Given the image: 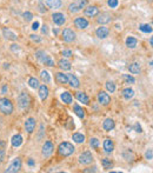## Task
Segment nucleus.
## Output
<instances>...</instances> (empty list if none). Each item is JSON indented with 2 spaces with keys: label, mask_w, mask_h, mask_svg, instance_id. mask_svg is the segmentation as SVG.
I'll list each match as a JSON object with an SVG mask.
<instances>
[{
  "label": "nucleus",
  "mask_w": 153,
  "mask_h": 173,
  "mask_svg": "<svg viewBox=\"0 0 153 173\" xmlns=\"http://www.w3.org/2000/svg\"><path fill=\"white\" fill-rule=\"evenodd\" d=\"M46 4H47L48 7L57 10V9H59L61 6V0H47Z\"/></svg>",
  "instance_id": "obj_28"
},
{
  "label": "nucleus",
  "mask_w": 153,
  "mask_h": 173,
  "mask_svg": "<svg viewBox=\"0 0 153 173\" xmlns=\"http://www.w3.org/2000/svg\"><path fill=\"white\" fill-rule=\"evenodd\" d=\"M86 5H87V0H78V1H74V3L69 4L68 11H69V13H76L81 9H85Z\"/></svg>",
  "instance_id": "obj_5"
},
{
  "label": "nucleus",
  "mask_w": 153,
  "mask_h": 173,
  "mask_svg": "<svg viewBox=\"0 0 153 173\" xmlns=\"http://www.w3.org/2000/svg\"><path fill=\"white\" fill-rule=\"evenodd\" d=\"M98 101H99V104H101V105H104V106H107V105L111 103V97L108 96V93L101 91V92H99V94H98Z\"/></svg>",
  "instance_id": "obj_12"
},
{
  "label": "nucleus",
  "mask_w": 153,
  "mask_h": 173,
  "mask_svg": "<svg viewBox=\"0 0 153 173\" xmlns=\"http://www.w3.org/2000/svg\"><path fill=\"white\" fill-rule=\"evenodd\" d=\"M98 14H99V9L97 6H87L85 9V16L86 17L93 18V17H96Z\"/></svg>",
  "instance_id": "obj_15"
},
{
  "label": "nucleus",
  "mask_w": 153,
  "mask_h": 173,
  "mask_svg": "<svg viewBox=\"0 0 153 173\" xmlns=\"http://www.w3.org/2000/svg\"><path fill=\"white\" fill-rule=\"evenodd\" d=\"M93 161V157L91 152H84L79 155V162L81 165H90Z\"/></svg>",
  "instance_id": "obj_8"
},
{
  "label": "nucleus",
  "mask_w": 153,
  "mask_h": 173,
  "mask_svg": "<svg viewBox=\"0 0 153 173\" xmlns=\"http://www.w3.org/2000/svg\"><path fill=\"white\" fill-rule=\"evenodd\" d=\"M55 81L60 85H65L68 82V79H67V74H64L61 72H58L55 73Z\"/></svg>",
  "instance_id": "obj_19"
},
{
  "label": "nucleus",
  "mask_w": 153,
  "mask_h": 173,
  "mask_svg": "<svg viewBox=\"0 0 153 173\" xmlns=\"http://www.w3.org/2000/svg\"><path fill=\"white\" fill-rule=\"evenodd\" d=\"M31 104V97L27 92H21L18 97V105L21 110H27Z\"/></svg>",
  "instance_id": "obj_3"
},
{
  "label": "nucleus",
  "mask_w": 153,
  "mask_h": 173,
  "mask_svg": "<svg viewBox=\"0 0 153 173\" xmlns=\"http://www.w3.org/2000/svg\"><path fill=\"white\" fill-rule=\"evenodd\" d=\"M75 97H76V99H78L80 103H83V104H85V105H89V104H90V98H89L87 94L84 93V92H76Z\"/></svg>",
  "instance_id": "obj_21"
},
{
  "label": "nucleus",
  "mask_w": 153,
  "mask_h": 173,
  "mask_svg": "<svg viewBox=\"0 0 153 173\" xmlns=\"http://www.w3.org/2000/svg\"><path fill=\"white\" fill-rule=\"evenodd\" d=\"M19 46L18 45H16V44H13V45H11V51L12 52H14V53H17V52H19Z\"/></svg>",
  "instance_id": "obj_47"
},
{
  "label": "nucleus",
  "mask_w": 153,
  "mask_h": 173,
  "mask_svg": "<svg viewBox=\"0 0 153 173\" xmlns=\"http://www.w3.org/2000/svg\"><path fill=\"white\" fill-rule=\"evenodd\" d=\"M41 31H42V33H47V26H46V25H44Z\"/></svg>",
  "instance_id": "obj_54"
},
{
  "label": "nucleus",
  "mask_w": 153,
  "mask_h": 173,
  "mask_svg": "<svg viewBox=\"0 0 153 173\" xmlns=\"http://www.w3.org/2000/svg\"><path fill=\"white\" fill-rule=\"evenodd\" d=\"M11 144L13 147H19L21 144H23V137L20 134H16L12 137V140H11Z\"/></svg>",
  "instance_id": "obj_25"
},
{
  "label": "nucleus",
  "mask_w": 153,
  "mask_h": 173,
  "mask_svg": "<svg viewBox=\"0 0 153 173\" xmlns=\"http://www.w3.org/2000/svg\"><path fill=\"white\" fill-rule=\"evenodd\" d=\"M128 71L132 74H138V73H140V65L138 62H133L128 66Z\"/></svg>",
  "instance_id": "obj_30"
},
{
  "label": "nucleus",
  "mask_w": 153,
  "mask_h": 173,
  "mask_svg": "<svg viewBox=\"0 0 153 173\" xmlns=\"http://www.w3.org/2000/svg\"><path fill=\"white\" fill-rule=\"evenodd\" d=\"M133 96H134V91L131 87H126L125 90H123V97H124V99L130 100V99L133 98Z\"/></svg>",
  "instance_id": "obj_26"
},
{
  "label": "nucleus",
  "mask_w": 153,
  "mask_h": 173,
  "mask_svg": "<svg viewBox=\"0 0 153 173\" xmlns=\"http://www.w3.org/2000/svg\"><path fill=\"white\" fill-rule=\"evenodd\" d=\"M35 57H37V59L40 62H42V64H45V65H47L50 67H53L54 66V61L52 60V58L50 55H47L44 51H37L35 52Z\"/></svg>",
  "instance_id": "obj_4"
},
{
  "label": "nucleus",
  "mask_w": 153,
  "mask_h": 173,
  "mask_svg": "<svg viewBox=\"0 0 153 173\" xmlns=\"http://www.w3.org/2000/svg\"><path fill=\"white\" fill-rule=\"evenodd\" d=\"M145 158H146L147 160H152V150L146 151V153H145Z\"/></svg>",
  "instance_id": "obj_46"
},
{
  "label": "nucleus",
  "mask_w": 153,
  "mask_h": 173,
  "mask_svg": "<svg viewBox=\"0 0 153 173\" xmlns=\"http://www.w3.org/2000/svg\"><path fill=\"white\" fill-rule=\"evenodd\" d=\"M34 164H35V162H34L33 159H28V165H30V166H34Z\"/></svg>",
  "instance_id": "obj_53"
},
{
  "label": "nucleus",
  "mask_w": 153,
  "mask_h": 173,
  "mask_svg": "<svg viewBox=\"0 0 153 173\" xmlns=\"http://www.w3.org/2000/svg\"><path fill=\"white\" fill-rule=\"evenodd\" d=\"M114 126H115V123H114V120L113 119H106L105 121H104V124H103V128L106 131V132H110V131H112L113 128H114Z\"/></svg>",
  "instance_id": "obj_20"
},
{
  "label": "nucleus",
  "mask_w": 153,
  "mask_h": 173,
  "mask_svg": "<svg viewBox=\"0 0 153 173\" xmlns=\"http://www.w3.org/2000/svg\"><path fill=\"white\" fill-rule=\"evenodd\" d=\"M5 147H6L5 141L0 140V161H1L3 158H4V154H5Z\"/></svg>",
  "instance_id": "obj_40"
},
{
  "label": "nucleus",
  "mask_w": 153,
  "mask_h": 173,
  "mask_svg": "<svg viewBox=\"0 0 153 173\" xmlns=\"http://www.w3.org/2000/svg\"><path fill=\"white\" fill-rule=\"evenodd\" d=\"M52 20H53V23L55 24V25H58V26H62L65 23H66V17L62 14V13H53V16H52Z\"/></svg>",
  "instance_id": "obj_11"
},
{
  "label": "nucleus",
  "mask_w": 153,
  "mask_h": 173,
  "mask_svg": "<svg viewBox=\"0 0 153 173\" xmlns=\"http://www.w3.org/2000/svg\"><path fill=\"white\" fill-rule=\"evenodd\" d=\"M8 91V87H7V85H4L3 86V89H1V94H6V92Z\"/></svg>",
  "instance_id": "obj_49"
},
{
  "label": "nucleus",
  "mask_w": 153,
  "mask_h": 173,
  "mask_svg": "<svg viewBox=\"0 0 153 173\" xmlns=\"http://www.w3.org/2000/svg\"><path fill=\"white\" fill-rule=\"evenodd\" d=\"M90 145H91V147H93V148H98L99 145H100V143H99V140H98L97 138H91Z\"/></svg>",
  "instance_id": "obj_41"
},
{
  "label": "nucleus",
  "mask_w": 153,
  "mask_h": 173,
  "mask_svg": "<svg viewBox=\"0 0 153 173\" xmlns=\"http://www.w3.org/2000/svg\"><path fill=\"white\" fill-rule=\"evenodd\" d=\"M28 85H30V87L33 89V90H37L39 86H40L39 80H38L37 78H34V77H31V78L28 79Z\"/></svg>",
  "instance_id": "obj_29"
},
{
  "label": "nucleus",
  "mask_w": 153,
  "mask_h": 173,
  "mask_svg": "<svg viewBox=\"0 0 153 173\" xmlns=\"http://www.w3.org/2000/svg\"><path fill=\"white\" fill-rule=\"evenodd\" d=\"M35 126H37V123H35L34 118H28L25 121V128H26L27 133H33L35 130Z\"/></svg>",
  "instance_id": "obj_13"
},
{
  "label": "nucleus",
  "mask_w": 153,
  "mask_h": 173,
  "mask_svg": "<svg viewBox=\"0 0 153 173\" xmlns=\"http://www.w3.org/2000/svg\"><path fill=\"white\" fill-rule=\"evenodd\" d=\"M21 168V159L20 158H14L13 161L8 165V167L6 168V173H16L19 172Z\"/></svg>",
  "instance_id": "obj_6"
},
{
  "label": "nucleus",
  "mask_w": 153,
  "mask_h": 173,
  "mask_svg": "<svg viewBox=\"0 0 153 173\" xmlns=\"http://www.w3.org/2000/svg\"><path fill=\"white\" fill-rule=\"evenodd\" d=\"M84 172H85V173H87V172H97V167H90V168H86V169H84Z\"/></svg>",
  "instance_id": "obj_48"
},
{
  "label": "nucleus",
  "mask_w": 153,
  "mask_h": 173,
  "mask_svg": "<svg viewBox=\"0 0 153 173\" xmlns=\"http://www.w3.org/2000/svg\"><path fill=\"white\" fill-rule=\"evenodd\" d=\"M23 18H24V20L26 23H28V21H31L33 19V14L31 12H25V13H23Z\"/></svg>",
  "instance_id": "obj_42"
},
{
  "label": "nucleus",
  "mask_w": 153,
  "mask_h": 173,
  "mask_svg": "<svg viewBox=\"0 0 153 173\" xmlns=\"http://www.w3.org/2000/svg\"><path fill=\"white\" fill-rule=\"evenodd\" d=\"M73 111H74V113L78 116L80 119H84L85 118V111L83 110V107L81 106H79V105H74L73 106Z\"/></svg>",
  "instance_id": "obj_27"
},
{
  "label": "nucleus",
  "mask_w": 153,
  "mask_h": 173,
  "mask_svg": "<svg viewBox=\"0 0 153 173\" xmlns=\"http://www.w3.org/2000/svg\"><path fill=\"white\" fill-rule=\"evenodd\" d=\"M108 33H110V30H108L107 27H105V26H100V27L96 31V34H97V37H98L99 39H105V38H107V37H108Z\"/></svg>",
  "instance_id": "obj_16"
},
{
  "label": "nucleus",
  "mask_w": 153,
  "mask_h": 173,
  "mask_svg": "<svg viewBox=\"0 0 153 173\" xmlns=\"http://www.w3.org/2000/svg\"><path fill=\"white\" fill-rule=\"evenodd\" d=\"M58 66L62 69V71H69L71 69V62L68 61V60H66V59H60L59 60V62H58Z\"/></svg>",
  "instance_id": "obj_24"
},
{
  "label": "nucleus",
  "mask_w": 153,
  "mask_h": 173,
  "mask_svg": "<svg viewBox=\"0 0 153 173\" xmlns=\"http://www.w3.org/2000/svg\"><path fill=\"white\" fill-rule=\"evenodd\" d=\"M107 4H108V6L111 9H115L118 6V0H108Z\"/></svg>",
  "instance_id": "obj_43"
},
{
  "label": "nucleus",
  "mask_w": 153,
  "mask_h": 173,
  "mask_svg": "<svg viewBox=\"0 0 153 173\" xmlns=\"http://www.w3.org/2000/svg\"><path fill=\"white\" fill-rule=\"evenodd\" d=\"M13 110H14V107H13V104L11 103L10 99H7V98L0 99V112H1L3 114L10 116V114L13 113Z\"/></svg>",
  "instance_id": "obj_1"
},
{
  "label": "nucleus",
  "mask_w": 153,
  "mask_h": 173,
  "mask_svg": "<svg viewBox=\"0 0 153 173\" xmlns=\"http://www.w3.org/2000/svg\"><path fill=\"white\" fill-rule=\"evenodd\" d=\"M111 20H112V18H111V14L110 13H101V14H99V17L97 19V21L100 25H105V24L110 23Z\"/></svg>",
  "instance_id": "obj_18"
},
{
  "label": "nucleus",
  "mask_w": 153,
  "mask_h": 173,
  "mask_svg": "<svg viewBox=\"0 0 153 173\" xmlns=\"http://www.w3.org/2000/svg\"><path fill=\"white\" fill-rule=\"evenodd\" d=\"M14 1H19V0H14Z\"/></svg>",
  "instance_id": "obj_56"
},
{
  "label": "nucleus",
  "mask_w": 153,
  "mask_h": 173,
  "mask_svg": "<svg viewBox=\"0 0 153 173\" xmlns=\"http://www.w3.org/2000/svg\"><path fill=\"white\" fill-rule=\"evenodd\" d=\"M113 148H114L113 141H112L110 138L105 139V140H104V151H105L106 153H111V152L113 151Z\"/></svg>",
  "instance_id": "obj_22"
},
{
  "label": "nucleus",
  "mask_w": 153,
  "mask_h": 173,
  "mask_svg": "<svg viewBox=\"0 0 153 173\" xmlns=\"http://www.w3.org/2000/svg\"><path fill=\"white\" fill-rule=\"evenodd\" d=\"M123 79H124L125 84H130V85H132V84L135 82V79H134L132 75H130V74H123Z\"/></svg>",
  "instance_id": "obj_38"
},
{
  "label": "nucleus",
  "mask_w": 153,
  "mask_h": 173,
  "mask_svg": "<svg viewBox=\"0 0 153 173\" xmlns=\"http://www.w3.org/2000/svg\"><path fill=\"white\" fill-rule=\"evenodd\" d=\"M72 139H73V141H75L76 144H81V143L85 141V135L81 134V133H74V134L72 135Z\"/></svg>",
  "instance_id": "obj_31"
},
{
  "label": "nucleus",
  "mask_w": 153,
  "mask_h": 173,
  "mask_svg": "<svg viewBox=\"0 0 153 173\" xmlns=\"http://www.w3.org/2000/svg\"><path fill=\"white\" fill-rule=\"evenodd\" d=\"M3 34H4V37H5L7 40H12V41L17 40V38H18L16 33H13L11 30H7V28H4V31H3Z\"/></svg>",
  "instance_id": "obj_23"
},
{
  "label": "nucleus",
  "mask_w": 153,
  "mask_h": 173,
  "mask_svg": "<svg viewBox=\"0 0 153 173\" xmlns=\"http://www.w3.org/2000/svg\"><path fill=\"white\" fill-rule=\"evenodd\" d=\"M61 54L64 55V57H72V51L71 50H64L62 52H61Z\"/></svg>",
  "instance_id": "obj_45"
},
{
  "label": "nucleus",
  "mask_w": 153,
  "mask_h": 173,
  "mask_svg": "<svg viewBox=\"0 0 153 173\" xmlns=\"http://www.w3.org/2000/svg\"><path fill=\"white\" fill-rule=\"evenodd\" d=\"M101 165H103V167H104L105 169H111V168L113 167V161H112L111 159L105 158V159L101 160Z\"/></svg>",
  "instance_id": "obj_35"
},
{
  "label": "nucleus",
  "mask_w": 153,
  "mask_h": 173,
  "mask_svg": "<svg viewBox=\"0 0 153 173\" xmlns=\"http://www.w3.org/2000/svg\"><path fill=\"white\" fill-rule=\"evenodd\" d=\"M137 44H138V41H137V39L133 38V37H128V38L126 39V46H127L128 48H135V47H137Z\"/></svg>",
  "instance_id": "obj_32"
},
{
  "label": "nucleus",
  "mask_w": 153,
  "mask_h": 173,
  "mask_svg": "<svg viewBox=\"0 0 153 173\" xmlns=\"http://www.w3.org/2000/svg\"><path fill=\"white\" fill-rule=\"evenodd\" d=\"M38 89H39V97H40V99L41 100H46L48 98V93H50L48 87L44 84V85H40Z\"/></svg>",
  "instance_id": "obj_17"
},
{
  "label": "nucleus",
  "mask_w": 153,
  "mask_h": 173,
  "mask_svg": "<svg viewBox=\"0 0 153 173\" xmlns=\"http://www.w3.org/2000/svg\"><path fill=\"white\" fill-rule=\"evenodd\" d=\"M134 130H135V132H139V133L142 132V131H141V127H140L139 124H135V125H134Z\"/></svg>",
  "instance_id": "obj_51"
},
{
  "label": "nucleus",
  "mask_w": 153,
  "mask_h": 173,
  "mask_svg": "<svg viewBox=\"0 0 153 173\" xmlns=\"http://www.w3.org/2000/svg\"><path fill=\"white\" fill-rule=\"evenodd\" d=\"M123 157H124V159H126L127 161H130V160H132V159L134 158V154H133V152H132V151L126 150V151L123 153Z\"/></svg>",
  "instance_id": "obj_39"
},
{
  "label": "nucleus",
  "mask_w": 153,
  "mask_h": 173,
  "mask_svg": "<svg viewBox=\"0 0 153 173\" xmlns=\"http://www.w3.org/2000/svg\"><path fill=\"white\" fill-rule=\"evenodd\" d=\"M105 87H106V90H107L110 93H113V92L115 91V84H114L113 81H107V82L105 84Z\"/></svg>",
  "instance_id": "obj_36"
},
{
  "label": "nucleus",
  "mask_w": 153,
  "mask_h": 173,
  "mask_svg": "<svg viewBox=\"0 0 153 173\" xmlns=\"http://www.w3.org/2000/svg\"><path fill=\"white\" fill-rule=\"evenodd\" d=\"M61 35H62V40L65 43H72V41L75 40V33L71 28H65L62 31Z\"/></svg>",
  "instance_id": "obj_7"
},
{
  "label": "nucleus",
  "mask_w": 153,
  "mask_h": 173,
  "mask_svg": "<svg viewBox=\"0 0 153 173\" xmlns=\"http://www.w3.org/2000/svg\"><path fill=\"white\" fill-rule=\"evenodd\" d=\"M39 9H40V10H39V11H40V12H41V13H45V12H46V11H47V10H46V9H45V7H44V5H42V4H40V5H39Z\"/></svg>",
  "instance_id": "obj_52"
},
{
  "label": "nucleus",
  "mask_w": 153,
  "mask_h": 173,
  "mask_svg": "<svg viewBox=\"0 0 153 173\" xmlns=\"http://www.w3.org/2000/svg\"><path fill=\"white\" fill-rule=\"evenodd\" d=\"M139 30L141 32H144V33H151L152 32V26L148 25V24H142V25L139 26Z\"/></svg>",
  "instance_id": "obj_37"
},
{
  "label": "nucleus",
  "mask_w": 153,
  "mask_h": 173,
  "mask_svg": "<svg viewBox=\"0 0 153 173\" xmlns=\"http://www.w3.org/2000/svg\"><path fill=\"white\" fill-rule=\"evenodd\" d=\"M53 150H54V146H53L52 141H45V144L42 145V151H41V153H42V155H44L45 158H47V157H50V155L53 153Z\"/></svg>",
  "instance_id": "obj_9"
},
{
  "label": "nucleus",
  "mask_w": 153,
  "mask_h": 173,
  "mask_svg": "<svg viewBox=\"0 0 153 173\" xmlns=\"http://www.w3.org/2000/svg\"><path fill=\"white\" fill-rule=\"evenodd\" d=\"M40 78H41V80L45 82V84H48L50 81H51V75H50V73L47 72V71H41L40 72Z\"/></svg>",
  "instance_id": "obj_34"
},
{
  "label": "nucleus",
  "mask_w": 153,
  "mask_h": 173,
  "mask_svg": "<svg viewBox=\"0 0 153 173\" xmlns=\"http://www.w3.org/2000/svg\"><path fill=\"white\" fill-rule=\"evenodd\" d=\"M149 45H151V46H152V45H153V39H152V38H151V39H149Z\"/></svg>",
  "instance_id": "obj_55"
},
{
  "label": "nucleus",
  "mask_w": 153,
  "mask_h": 173,
  "mask_svg": "<svg viewBox=\"0 0 153 173\" xmlns=\"http://www.w3.org/2000/svg\"><path fill=\"white\" fill-rule=\"evenodd\" d=\"M74 146L71 144V143H68V141H64V143H61L60 145H59V147H58V153L60 154V155H62V157H68V155H71V154H73L74 153Z\"/></svg>",
  "instance_id": "obj_2"
},
{
  "label": "nucleus",
  "mask_w": 153,
  "mask_h": 173,
  "mask_svg": "<svg viewBox=\"0 0 153 173\" xmlns=\"http://www.w3.org/2000/svg\"><path fill=\"white\" fill-rule=\"evenodd\" d=\"M74 26L79 30H85L89 26V21H87V19H85L83 17H78L74 19Z\"/></svg>",
  "instance_id": "obj_10"
},
{
  "label": "nucleus",
  "mask_w": 153,
  "mask_h": 173,
  "mask_svg": "<svg viewBox=\"0 0 153 173\" xmlns=\"http://www.w3.org/2000/svg\"><path fill=\"white\" fill-rule=\"evenodd\" d=\"M38 28H39V23H38V21L33 23V25H32V30H33V31H37Z\"/></svg>",
  "instance_id": "obj_50"
},
{
  "label": "nucleus",
  "mask_w": 153,
  "mask_h": 173,
  "mask_svg": "<svg viewBox=\"0 0 153 173\" xmlns=\"http://www.w3.org/2000/svg\"><path fill=\"white\" fill-rule=\"evenodd\" d=\"M30 38H31V40H33V41H35V43H40V41H41V38H40L39 35H37V34H31Z\"/></svg>",
  "instance_id": "obj_44"
},
{
  "label": "nucleus",
  "mask_w": 153,
  "mask_h": 173,
  "mask_svg": "<svg viewBox=\"0 0 153 173\" xmlns=\"http://www.w3.org/2000/svg\"><path fill=\"white\" fill-rule=\"evenodd\" d=\"M60 98H61V100H62L65 104H71L72 100H73V98H72V96H71L69 92H64V93H61Z\"/></svg>",
  "instance_id": "obj_33"
},
{
  "label": "nucleus",
  "mask_w": 153,
  "mask_h": 173,
  "mask_svg": "<svg viewBox=\"0 0 153 173\" xmlns=\"http://www.w3.org/2000/svg\"><path fill=\"white\" fill-rule=\"evenodd\" d=\"M67 79H68V82L67 84H69L71 85V87H73V89H78L79 86H80V81H79V79L76 78L75 75H73V74H67Z\"/></svg>",
  "instance_id": "obj_14"
}]
</instances>
